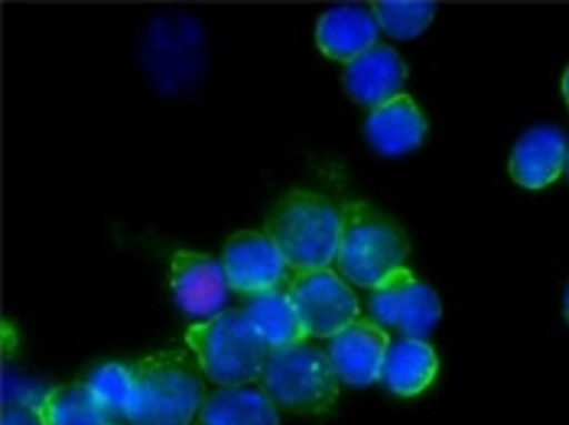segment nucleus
Segmentation results:
<instances>
[{"instance_id": "obj_23", "label": "nucleus", "mask_w": 569, "mask_h": 425, "mask_svg": "<svg viewBox=\"0 0 569 425\" xmlns=\"http://www.w3.org/2000/svg\"><path fill=\"white\" fill-rule=\"evenodd\" d=\"M565 316L569 323V285L566 290V294H565Z\"/></svg>"}, {"instance_id": "obj_9", "label": "nucleus", "mask_w": 569, "mask_h": 425, "mask_svg": "<svg viewBox=\"0 0 569 425\" xmlns=\"http://www.w3.org/2000/svg\"><path fill=\"white\" fill-rule=\"evenodd\" d=\"M390 344L386 327L359 317L329 338L327 354L340 381L362 387L380 381Z\"/></svg>"}, {"instance_id": "obj_2", "label": "nucleus", "mask_w": 569, "mask_h": 425, "mask_svg": "<svg viewBox=\"0 0 569 425\" xmlns=\"http://www.w3.org/2000/svg\"><path fill=\"white\" fill-rule=\"evenodd\" d=\"M410 243L390 215L369 202L353 200L340 206L336 264L350 283L373 289L389 273L405 265Z\"/></svg>"}, {"instance_id": "obj_8", "label": "nucleus", "mask_w": 569, "mask_h": 425, "mask_svg": "<svg viewBox=\"0 0 569 425\" xmlns=\"http://www.w3.org/2000/svg\"><path fill=\"white\" fill-rule=\"evenodd\" d=\"M220 262L229 287L248 296L283 289L292 274L263 231L238 230L231 233L224 241Z\"/></svg>"}, {"instance_id": "obj_22", "label": "nucleus", "mask_w": 569, "mask_h": 425, "mask_svg": "<svg viewBox=\"0 0 569 425\" xmlns=\"http://www.w3.org/2000/svg\"><path fill=\"white\" fill-rule=\"evenodd\" d=\"M562 95L569 107V65L566 68L561 79Z\"/></svg>"}, {"instance_id": "obj_15", "label": "nucleus", "mask_w": 569, "mask_h": 425, "mask_svg": "<svg viewBox=\"0 0 569 425\" xmlns=\"http://www.w3.org/2000/svg\"><path fill=\"white\" fill-rule=\"evenodd\" d=\"M439 360L423 337L402 336L391 343L385 357L380 381L395 395L413 397L436 380Z\"/></svg>"}, {"instance_id": "obj_18", "label": "nucleus", "mask_w": 569, "mask_h": 425, "mask_svg": "<svg viewBox=\"0 0 569 425\" xmlns=\"http://www.w3.org/2000/svg\"><path fill=\"white\" fill-rule=\"evenodd\" d=\"M39 411L44 425H110L86 382L52 387L42 395Z\"/></svg>"}, {"instance_id": "obj_24", "label": "nucleus", "mask_w": 569, "mask_h": 425, "mask_svg": "<svg viewBox=\"0 0 569 425\" xmlns=\"http://www.w3.org/2000/svg\"><path fill=\"white\" fill-rule=\"evenodd\" d=\"M566 169H567V173H568V176H569V152H568V155H567Z\"/></svg>"}, {"instance_id": "obj_11", "label": "nucleus", "mask_w": 569, "mask_h": 425, "mask_svg": "<svg viewBox=\"0 0 569 425\" xmlns=\"http://www.w3.org/2000/svg\"><path fill=\"white\" fill-rule=\"evenodd\" d=\"M408 68L390 45L375 43L346 64L343 83L349 95L373 108L400 93Z\"/></svg>"}, {"instance_id": "obj_20", "label": "nucleus", "mask_w": 569, "mask_h": 425, "mask_svg": "<svg viewBox=\"0 0 569 425\" xmlns=\"http://www.w3.org/2000/svg\"><path fill=\"white\" fill-rule=\"evenodd\" d=\"M86 383L109 416L124 417L133 393L130 366L120 363L103 364L90 374Z\"/></svg>"}, {"instance_id": "obj_1", "label": "nucleus", "mask_w": 569, "mask_h": 425, "mask_svg": "<svg viewBox=\"0 0 569 425\" xmlns=\"http://www.w3.org/2000/svg\"><path fill=\"white\" fill-rule=\"evenodd\" d=\"M133 393L124 417L132 425H190L204 398L202 372L194 357L164 350L130 365Z\"/></svg>"}, {"instance_id": "obj_12", "label": "nucleus", "mask_w": 569, "mask_h": 425, "mask_svg": "<svg viewBox=\"0 0 569 425\" xmlns=\"http://www.w3.org/2000/svg\"><path fill=\"white\" fill-rule=\"evenodd\" d=\"M567 155V142L559 130L535 127L515 144L509 159V172L519 185L539 190L559 178Z\"/></svg>"}, {"instance_id": "obj_19", "label": "nucleus", "mask_w": 569, "mask_h": 425, "mask_svg": "<svg viewBox=\"0 0 569 425\" xmlns=\"http://www.w3.org/2000/svg\"><path fill=\"white\" fill-rule=\"evenodd\" d=\"M370 7L378 26L397 39L420 34L436 12L431 1H372Z\"/></svg>"}, {"instance_id": "obj_14", "label": "nucleus", "mask_w": 569, "mask_h": 425, "mask_svg": "<svg viewBox=\"0 0 569 425\" xmlns=\"http://www.w3.org/2000/svg\"><path fill=\"white\" fill-rule=\"evenodd\" d=\"M378 23L371 13L357 6L328 10L316 26V42L327 58L343 63L377 43Z\"/></svg>"}, {"instance_id": "obj_7", "label": "nucleus", "mask_w": 569, "mask_h": 425, "mask_svg": "<svg viewBox=\"0 0 569 425\" xmlns=\"http://www.w3.org/2000/svg\"><path fill=\"white\" fill-rule=\"evenodd\" d=\"M369 311L383 327L423 337L438 323L442 306L435 290L403 265L371 289Z\"/></svg>"}, {"instance_id": "obj_6", "label": "nucleus", "mask_w": 569, "mask_h": 425, "mask_svg": "<svg viewBox=\"0 0 569 425\" xmlns=\"http://www.w3.org/2000/svg\"><path fill=\"white\" fill-rule=\"evenodd\" d=\"M286 290L308 337L330 338L360 317L357 294L330 266L292 272Z\"/></svg>"}, {"instance_id": "obj_3", "label": "nucleus", "mask_w": 569, "mask_h": 425, "mask_svg": "<svg viewBox=\"0 0 569 425\" xmlns=\"http://www.w3.org/2000/svg\"><path fill=\"white\" fill-rule=\"evenodd\" d=\"M262 231L292 272L329 267L336 260L340 208L317 192L293 189L273 205Z\"/></svg>"}, {"instance_id": "obj_13", "label": "nucleus", "mask_w": 569, "mask_h": 425, "mask_svg": "<svg viewBox=\"0 0 569 425\" xmlns=\"http://www.w3.org/2000/svg\"><path fill=\"white\" fill-rule=\"evenodd\" d=\"M427 132V121L415 100L398 93L371 108L366 121L370 144L385 155H400L416 149Z\"/></svg>"}, {"instance_id": "obj_16", "label": "nucleus", "mask_w": 569, "mask_h": 425, "mask_svg": "<svg viewBox=\"0 0 569 425\" xmlns=\"http://www.w3.org/2000/svg\"><path fill=\"white\" fill-rule=\"evenodd\" d=\"M196 425H280L279 411L258 388L219 387L206 396Z\"/></svg>"}, {"instance_id": "obj_21", "label": "nucleus", "mask_w": 569, "mask_h": 425, "mask_svg": "<svg viewBox=\"0 0 569 425\" xmlns=\"http://www.w3.org/2000/svg\"><path fill=\"white\" fill-rule=\"evenodd\" d=\"M1 425H44L39 404L26 401L7 402L2 408Z\"/></svg>"}, {"instance_id": "obj_5", "label": "nucleus", "mask_w": 569, "mask_h": 425, "mask_svg": "<svg viewBox=\"0 0 569 425\" xmlns=\"http://www.w3.org/2000/svg\"><path fill=\"white\" fill-rule=\"evenodd\" d=\"M339 382L327 351L306 341L270 350L257 381L278 411L298 415L328 413Z\"/></svg>"}, {"instance_id": "obj_10", "label": "nucleus", "mask_w": 569, "mask_h": 425, "mask_svg": "<svg viewBox=\"0 0 569 425\" xmlns=\"http://www.w3.org/2000/svg\"><path fill=\"white\" fill-rule=\"evenodd\" d=\"M170 285L182 311L204 318L221 311L230 289L220 261L187 249L171 256Z\"/></svg>"}, {"instance_id": "obj_17", "label": "nucleus", "mask_w": 569, "mask_h": 425, "mask_svg": "<svg viewBox=\"0 0 569 425\" xmlns=\"http://www.w3.org/2000/svg\"><path fill=\"white\" fill-rule=\"evenodd\" d=\"M248 297L242 310L269 351L295 345L308 338L286 287Z\"/></svg>"}, {"instance_id": "obj_4", "label": "nucleus", "mask_w": 569, "mask_h": 425, "mask_svg": "<svg viewBox=\"0 0 569 425\" xmlns=\"http://www.w3.org/2000/svg\"><path fill=\"white\" fill-rule=\"evenodd\" d=\"M186 342L202 374L219 387L257 382L269 352L240 308L221 310L194 323Z\"/></svg>"}]
</instances>
